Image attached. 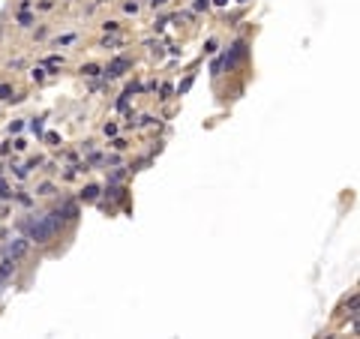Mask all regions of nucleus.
I'll use <instances>...</instances> for the list:
<instances>
[{"instance_id": "f03ea898", "label": "nucleus", "mask_w": 360, "mask_h": 339, "mask_svg": "<svg viewBox=\"0 0 360 339\" xmlns=\"http://www.w3.org/2000/svg\"><path fill=\"white\" fill-rule=\"evenodd\" d=\"M126 66H129V60H114L108 66V75H120V69H126Z\"/></svg>"}, {"instance_id": "f257e3e1", "label": "nucleus", "mask_w": 360, "mask_h": 339, "mask_svg": "<svg viewBox=\"0 0 360 339\" xmlns=\"http://www.w3.org/2000/svg\"><path fill=\"white\" fill-rule=\"evenodd\" d=\"M57 222H60V216H57V213H51V219H45V222L33 225V228H30L33 240H39V243H42V240H48V237H51V234L57 231Z\"/></svg>"}]
</instances>
